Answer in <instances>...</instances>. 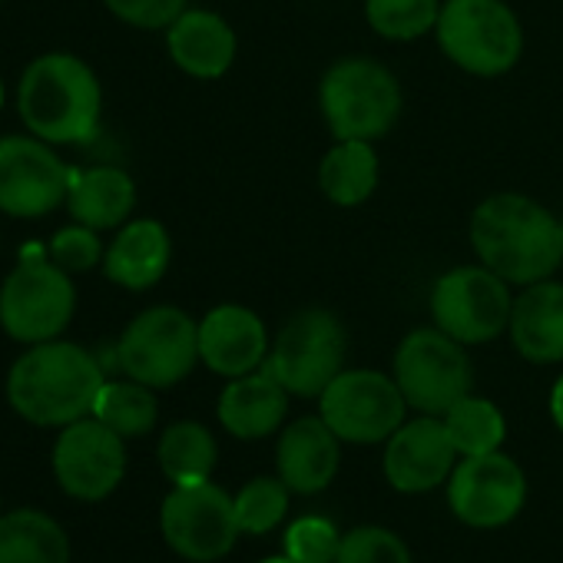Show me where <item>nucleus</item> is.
<instances>
[{
	"instance_id": "nucleus-1",
	"label": "nucleus",
	"mask_w": 563,
	"mask_h": 563,
	"mask_svg": "<svg viewBox=\"0 0 563 563\" xmlns=\"http://www.w3.org/2000/svg\"><path fill=\"white\" fill-rule=\"evenodd\" d=\"M471 249L507 286H533L563 262L560 219L523 192H494L471 216Z\"/></svg>"
},
{
	"instance_id": "nucleus-2",
	"label": "nucleus",
	"mask_w": 563,
	"mask_h": 563,
	"mask_svg": "<svg viewBox=\"0 0 563 563\" xmlns=\"http://www.w3.org/2000/svg\"><path fill=\"white\" fill-rule=\"evenodd\" d=\"M103 385V368L87 349L54 339L27 349L14 362L8 375V398L31 424L67 428L84 415H93Z\"/></svg>"
},
{
	"instance_id": "nucleus-3",
	"label": "nucleus",
	"mask_w": 563,
	"mask_h": 563,
	"mask_svg": "<svg viewBox=\"0 0 563 563\" xmlns=\"http://www.w3.org/2000/svg\"><path fill=\"white\" fill-rule=\"evenodd\" d=\"M18 110L27 133L51 146L90 143L100 130L103 90L80 57L44 54L31 60L21 77Z\"/></svg>"
},
{
	"instance_id": "nucleus-4",
	"label": "nucleus",
	"mask_w": 563,
	"mask_h": 563,
	"mask_svg": "<svg viewBox=\"0 0 563 563\" xmlns=\"http://www.w3.org/2000/svg\"><path fill=\"white\" fill-rule=\"evenodd\" d=\"M319 107L335 140L378 143L398 126L405 93L385 64L372 57H342L322 74Z\"/></svg>"
},
{
	"instance_id": "nucleus-5",
	"label": "nucleus",
	"mask_w": 563,
	"mask_h": 563,
	"mask_svg": "<svg viewBox=\"0 0 563 563\" xmlns=\"http://www.w3.org/2000/svg\"><path fill=\"white\" fill-rule=\"evenodd\" d=\"M434 37L471 77H504L523 57V27L507 0H444Z\"/></svg>"
},
{
	"instance_id": "nucleus-6",
	"label": "nucleus",
	"mask_w": 563,
	"mask_h": 563,
	"mask_svg": "<svg viewBox=\"0 0 563 563\" xmlns=\"http://www.w3.org/2000/svg\"><path fill=\"white\" fill-rule=\"evenodd\" d=\"M349 332L329 309H302L275 335L265 368L296 398H322L345 372Z\"/></svg>"
},
{
	"instance_id": "nucleus-7",
	"label": "nucleus",
	"mask_w": 563,
	"mask_h": 563,
	"mask_svg": "<svg viewBox=\"0 0 563 563\" xmlns=\"http://www.w3.org/2000/svg\"><path fill=\"white\" fill-rule=\"evenodd\" d=\"M117 362L140 385L173 388L199 362V322L176 306H153L123 329Z\"/></svg>"
},
{
	"instance_id": "nucleus-8",
	"label": "nucleus",
	"mask_w": 563,
	"mask_h": 563,
	"mask_svg": "<svg viewBox=\"0 0 563 563\" xmlns=\"http://www.w3.org/2000/svg\"><path fill=\"white\" fill-rule=\"evenodd\" d=\"M428 306L444 335L461 345H484L507 332L514 296L487 265H457L438 275Z\"/></svg>"
},
{
	"instance_id": "nucleus-9",
	"label": "nucleus",
	"mask_w": 563,
	"mask_h": 563,
	"mask_svg": "<svg viewBox=\"0 0 563 563\" xmlns=\"http://www.w3.org/2000/svg\"><path fill=\"white\" fill-rule=\"evenodd\" d=\"M77 289L60 265L24 255V262L0 286V325L14 342H54L74 319Z\"/></svg>"
},
{
	"instance_id": "nucleus-10",
	"label": "nucleus",
	"mask_w": 563,
	"mask_h": 563,
	"mask_svg": "<svg viewBox=\"0 0 563 563\" xmlns=\"http://www.w3.org/2000/svg\"><path fill=\"white\" fill-rule=\"evenodd\" d=\"M467 345L434 329H415L395 352L391 375L408 401L421 415H444L454 401L471 395L474 368L464 352Z\"/></svg>"
},
{
	"instance_id": "nucleus-11",
	"label": "nucleus",
	"mask_w": 563,
	"mask_h": 563,
	"mask_svg": "<svg viewBox=\"0 0 563 563\" xmlns=\"http://www.w3.org/2000/svg\"><path fill=\"white\" fill-rule=\"evenodd\" d=\"M325 424L349 444L388 441L408 415V401L395 375L372 368H345L319 398Z\"/></svg>"
},
{
	"instance_id": "nucleus-12",
	"label": "nucleus",
	"mask_w": 563,
	"mask_h": 563,
	"mask_svg": "<svg viewBox=\"0 0 563 563\" xmlns=\"http://www.w3.org/2000/svg\"><path fill=\"white\" fill-rule=\"evenodd\" d=\"M159 527L166 543L192 563H212L225 556L242 533L235 520V500L212 481L173 487V494L163 500Z\"/></svg>"
},
{
	"instance_id": "nucleus-13",
	"label": "nucleus",
	"mask_w": 563,
	"mask_h": 563,
	"mask_svg": "<svg viewBox=\"0 0 563 563\" xmlns=\"http://www.w3.org/2000/svg\"><path fill=\"white\" fill-rule=\"evenodd\" d=\"M74 173L37 136H0V212L41 219L67 202Z\"/></svg>"
},
{
	"instance_id": "nucleus-14",
	"label": "nucleus",
	"mask_w": 563,
	"mask_h": 563,
	"mask_svg": "<svg viewBox=\"0 0 563 563\" xmlns=\"http://www.w3.org/2000/svg\"><path fill=\"white\" fill-rule=\"evenodd\" d=\"M527 500V477L520 464L500 451L474 454L454 464L448 477V504L454 517L477 530L510 523Z\"/></svg>"
},
{
	"instance_id": "nucleus-15",
	"label": "nucleus",
	"mask_w": 563,
	"mask_h": 563,
	"mask_svg": "<svg viewBox=\"0 0 563 563\" xmlns=\"http://www.w3.org/2000/svg\"><path fill=\"white\" fill-rule=\"evenodd\" d=\"M54 474L77 500L110 497L126 474V448L103 421H74L54 444Z\"/></svg>"
},
{
	"instance_id": "nucleus-16",
	"label": "nucleus",
	"mask_w": 563,
	"mask_h": 563,
	"mask_svg": "<svg viewBox=\"0 0 563 563\" xmlns=\"http://www.w3.org/2000/svg\"><path fill=\"white\" fill-rule=\"evenodd\" d=\"M454 444L438 415L405 421L385 444V477L401 494H424L454 471Z\"/></svg>"
},
{
	"instance_id": "nucleus-17",
	"label": "nucleus",
	"mask_w": 563,
	"mask_h": 563,
	"mask_svg": "<svg viewBox=\"0 0 563 563\" xmlns=\"http://www.w3.org/2000/svg\"><path fill=\"white\" fill-rule=\"evenodd\" d=\"M268 358V332L265 322L235 302L216 306L199 322V362L222 375V378H242L249 372H258Z\"/></svg>"
},
{
	"instance_id": "nucleus-18",
	"label": "nucleus",
	"mask_w": 563,
	"mask_h": 563,
	"mask_svg": "<svg viewBox=\"0 0 563 563\" xmlns=\"http://www.w3.org/2000/svg\"><path fill=\"white\" fill-rule=\"evenodd\" d=\"M342 464V438L325 424V418H296L278 438L275 467L292 494L325 490Z\"/></svg>"
},
{
	"instance_id": "nucleus-19",
	"label": "nucleus",
	"mask_w": 563,
	"mask_h": 563,
	"mask_svg": "<svg viewBox=\"0 0 563 563\" xmlns=\"http://www.w3.org/2000/svg\"><path fill=\"white\" fill-rule=\"evenodd\" d=\"M166 51L186 77L219 80L232 70L239 41L225 18H219L212 11L186 8L166 27Z\"/></svg>"
},
{
	"instance_id": "nucleus-20",
	"label": "nucleus",
	"mask_w": 563,
	"mask_h": 563,
	"mask_svg": "<svg viewBox=\"0 0 563 563\" xmlns=\"http://www.w3.org/2000/svg\"><path fill=\"white\" fill-rule=\"evenodd\" d=\"M510 342L530 365L563 362V282L543 278L523 286L510 309Z\"/></svg>"
},
{
	"instance_id": "nucleus-21",
	"label": "nucleus",
	"mask_w": 563,
	"mask_h": 563,
	"mask_svg": "<svg viewBox=\"0 0 563 563\" xmlns=\"http://www.w3.org/2000/svg\"><path fill=\"white\" fill-rule=\"evenodd\" d=\"M289 391L282 382L262 365L258 372H249L242 378H229V385L219 395V424L242 441L268 438L282 428L289 415Z\"/></svg>"
},
{
	"instance_id": "nucleus-22",
	"label": "nucleus",
	"mask_w": 563,
	"mask_h": 563,
	"mask_svg": "<svg viewBox=\"0 0 563 563\" xmlns=\"http://www.w3.org/2000/svg\"><path fill=\"white\" fill-rule=\"evenodd\" d=\"M169 258L173 242L166 225L156 219H130L103 252V275L120 289L146 292L166 275Z\"/></svg>"
},
{
	"instance_id": "nucleus-23",
	"label": "nucleus",
	"mask_w": 563,
	"mask_h": 563,
	"mask_svg": "<svg viewBox=\"0 0 563 563\" xmlns=\"http://www.w3.org/2000/svg\"><path fill=\"white\" fill-rule=\"evenodd\" d=\"M67 209L80 225H90L97 232L120 229L136 209V183L120 166H93L74 173Z\"/></svg>"
},
{
	"instance_id": "nucleus-24",
	"label": "nucleus",
	"mask_w": 563,
	"mask_h": 563,
	"mask_svg": "<svg viewBox=\"0 0 563 563\" xmlns=\"http://www.w3.org/2000/svg\"><path fill=\"white\" fill-rule=\"evenodd\" d=\"M382 179L375 143L368 140H335L319 163V189L329 202L352 209L375 196Z\"/></svg>"
},
{
	"instance_id": "nucleus-25",
	"label": "nucleus",
	"mask_w": 563,
	"mask_h": 563,
	"mask_svg": "<svg viewBox=\"0 0 563 563\" xmlns=\"http://www.w3.org/2000/svg\"><path fill=\"white\" fill-rule=\"evenodd\" d=\"M0 563H70V537L41 510H14L0 517Z\"/></svg>"
},
{
	"instance_id": "nucleus-26",
	"label": "nucleus",
	"mask_w": 563,
	"mask_h": 563,
	"mask_svg": "<svg viewBox=\"0 0 563 563\" xmlns=\"http://www.w3.org/2000/svg\"><path fill=\"white\" fill-rule=\"evenodd\" d=\"M156 454H159V467L173 481V487L209 481V474H212V467L219 461L216 438L199 421H176V424H169L163 431V441H159Z\"/></svg>"
},
{
	"instance_id": "nucleus-27",
	"label": "nucleus",
	"mask_w": 563,
	"mask_h": 563,
	"mask_svg": "<svg viewBox=\"0 0 563 563\" xmlns=\"http://www.w3.org/2000/svg\"><path fill=\"white\" fill-rule=\"evenodd\" d=\"M448 438L454 444V451L461 457H474V454H490L500 451L504 438H507V421L504 411L477 395H464L461 401H454L444 415H441Z\"/></svg>"
},
{
	"instance_id": "nucleus-28",
	"label": "nucleus",
	"mask_w": 563,
	"mask_h": 563,
	"mask_svg": "<svg viewBox=\"0 0 563 563\" xmlns=\"http://www.w3.org/2000/svg\"><path fill=\"white\" fill-rule=\"evenodd\" d=\"M93 418L103 421L120 438H143L156 428L159 405L150 385L140 382H107L97 395Z\"/></svg>"
},
{
	"instance_id": "nucleus-29",
	"label": "nucleus",
	"mask_w": 563,
	"mask_h": 563,
	"mask_svg": "<svg viewBox=\"0 0 563 563\" xmlns=\"http://www.w3.org/2000/svg\"><path fill=\"white\" fill-rule=\"evenodd\" d=\"M444 0H365L368 27L395 44L418 41L438 27Z\"/></svg>"
},
{
	"instance_id": "nucleus-30",
	"label": "nucleus",
	"mask_w": 563,
	"mask_h": 563,
	"mask_svg": "<svg viewBox=\"0 0 563 563\" xmlns=\"http://www.w3.org/2000/svg\"><path fill=\"white\" fill-rule=\"evenodd\" d=\"M289 484L282 477H255L249 481L232 500H235V520L242 533H268L289 514Z\"/></svg>"
},
{
	"instance_id": "nucleus-31",
	"label": "nucleus",
	"mask_w": 563,
	"mask_h": 563,
	"mask_svg": "<svg viewBox=\"0 0 563 563\" xmlns=\"http://www.w3.org/2000/svg\"><path fill=\"white\" fill-rule=\"evenodd\" d=\"M342 550V533L329 517L309 514L289 523L286 530V553L296 563H335Z\"/></svg>"
},
{
	"instance_id": "nucleus-32",
	"label": "nucleus",
	"mask_w": 563,
	"mask_h": 563,
	"mask_svg": "<svg viewBox=\"0 0 563 563\" xmlns=\"http://www.w3.org/2000/svg\"><path fill=\"white\" fill-rule=\"evenodd\" d=\"M335 563H411L405 540L385 527H355L342 537Z\"/></svg>"
},
{
	"instance_id": "nucleus-33",
	"label": "nucleus",
	"mask_w": 563,
	"mask_h": 563,
	"mask_svg": "<svg viewBox=\"0 0 563 563\" xmlns=\"http://www.w3.org/2000/svg\"><path fill=\"white\" fill-rule=\"evenodd\" d=\"M47 255H51V262L60 265L64 272L80 275V272L97 268V262H103V245H100V239H97V229L77 222V225L60 229V232L51 239Z\"/></svg>"
},
{
	"instance_id": "nucleus-34",
	"label": "nucleus",
	"mask_w": 563,
	"mask_h": 563,
	"mask_svg": "<svg viewBox=\"0 0 563 563\" xmlns=\"http://www.w3.org/2000/svg\"><path fill=\"white\" fill-rule=\"evenodd\" d=\"M107 11L136 31H166L189 0H103Z\"/></svg>"
},
{
	"instance_id": "nucleus-35",
	"label": "nucleus",
	"mask_w": 563,
	"mask_h": 563,
	"mask_svg": "<svg viewBox=\"0 0 563 563\" xmlns=\"http://www.w3.org/2000/svg\"><path fill=\"white\" fill-rule=\"evenodd\" d=\"M550 418H553V424L560 428V434H563V375L553 382V388H550Z\"/></svg>"
},
{
	"instance_id": "nucleus-36",
	"label": "nucleus",
	"mask_w": 563,
	"mask_h": 563,
	"mask_svg": "<svg viewBox=\"0 0 563 563\" xmlns=\"http://www.w3.org/2000/svg\"><path fill=\"white\" fill-rule=\"evenodd\" d=\"M262 563H296L289 553H282V556H268V560H262Z\"/></svg>"
},
{
	"instance_id": "nucleus-37",
	"label": "nucleus",
	"mask_w": 563,
	"mask_h": 563,
	"mask_svg": "<svg viewBox=\"0 0 563 563\" xmlns=\"http://www.w3.org/2000/svg\"><path fill=\"white\" fill-rule=\"evenodd\" d=\"M0 107H4V87H0Z\"/></svg>"
},
{
	"instance_id": "nucleus-38",
	"label": "nucleus",
	"mask_w": 563,
	"mask_h": 563,
	"mask_svg": "<svg viewBox=\"0 0 563 563\" xmlns=\"http://www.w3.org/2000/svg\"><path fill=\"white\" fill-rule=\"evenodd\" d=\"M560 242H563V219H560Z\"/></svg>"
},
{
	"instance_id": "nucleus-39",
	"label": "nucleus",
	"mask_w": 563,
	"mask_h": 563,
	"mask_svg": "<svg viewBox=\"0 0 563 563\" xmlns=\"http://www.w3.org/2000/svg\"><path fill=\"white\" fill-rule=\"evenodd\" d=\"M0 4H4V0H0Z\"/></svg>"
}]
</instances>
